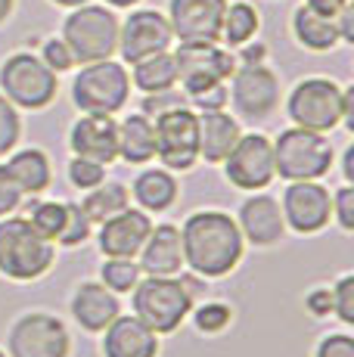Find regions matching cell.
Wrapping results in <instances>:
<instances>
[{
    "label": "cell",
    "instance_id": "1",
    "mask_svg": "<svg viewBox=\"0 0 354 357\" xmlns=\"http://www.w3.org/2000/svg\"><path fill=\"white\" fill-rule=\"evenodd\" d=\"M183 264H190L199 277H224L243 258L240 224L224 211H196L180 230Z\"/></svg>",
    "mask_w": 354,
    "mask_h": 357
},
{
    "label": "cell",
    "instance_id": "2",
    "mask_svg": "<svg viewBox=\"0 0 354 357\" xmlns=\"http://www.w3.org/2000/svg\"><path fill=\"white\" fill-rule=\"evenodd\" d=\"M118 16L112 6L84 3L75 6L63 22V40L72 50L75 63H100V59H112L118 50Z\"/></svg>",
    "mask_w": 354,
    "mask_h": 357
},
{
    "label": "cell",
    "instance_id": "3",
    "mask_svg": "<svg viewBox=\"0 0 354 357\" xmlns=\"http://www.w3.org/2000/svg\"><path fill=\"white\" fill-rule=\"evenodd\" d=\"M53 264V243L38 236L29 218H3L0 221V273L19 283L38 280Z\"/></svg>",
    "mask_w": 354,
    "mask_h": 357
},
{
    "label": "cell",
    "instance_id": "4",
    "mask_svg": "<svg viewBox=\"0 0 354 357\" xmlns=\"http://www.w3.org/2000/svg\"><path fill=\"white\" fill-rule=\"evenodd\" d=\"M134 314L153 329L155 335L174 333L193 311V295L174 277H146L134 286Z\"/></svg>",
    "mask_w": 354,
    "mask_h": 357
},
{
    "label": "cell",
    "instance_id": "5",
    "mask_svg": "<svg viewBox=\"0 0 354 357\" xmlns=\"http://www.w3.org/2000/svg\"><path fill=\"white\" fill-rule=\"evenodd\" d=\"M131 97V75L115 59L87 63L72 81V100L81 112L115 115Z\"/></svg>",
    "mask_w": 354,
    "mask_h": 357
},
{
    "label": "cell",
    "instance_id": "6",
    "mask_svg": "<svg viewBox=\"0 0 354 357\" xmlns=\"http://www.w3.org/2000/svg\"><path fill=\"white\" fill-rule=\"evenodd\" d=\"M332 168V143L317 130L289 128L274 140V171L286 181H317Z\"/></svg>",
    "mask_w": 354,
    "mask_h": 357
},
{
    "label": "cell",
    "instance_id": "7",
    "mask_svg": "<svg viewBox=\"0 0 354 357\" xmlns=\"http://www.w3.org/2000/svg\"><path fill=\"white\" fill-rule=\"evenodd\" d=\"M0 87L3 97L13 106L22 109H44L56 100L59 81L56 72L35 53H13L3 66H0Z\"/></svg>",
    "mask_w": 354,
    "mask_h": 357
},
{
    "label": "cell",
    "instance_id": "8",
    "mask_svg": "<svg viewBox=\"0 0 354 357\" xmlns=\"http://www.w3.org/2000/svg\"><path fill=\"white\" fill-rule=\"evenodd\" d=\"M286 112L295 121V128L326 134L345 115V87H339L332 78H305L292 87Z\"/></svg>",
    "mask_w": 354,
    "mask_h": 357
},
{
    "label": "cell",
    "instance_id": "9",
    "mask_svg": "<svg viewBox=\"0 0 354 357\" xmlns=\"http://www.w3.org/2000/svg\"><path fill=\"white\" fill-rule=\"evenodd\" d=\"M174 66L183 93L193 97L206 87L224 84L236 72V56L230 50H221L217 44H208V40H187L174 50Z\"/></svg>",
    "mask_w": 354,
    "mask_h": 357
},
{
    "label": "cell",
    "instance_id": "10",
    "mask_svg": "<svg viewBox=\"0 0 354 357\" xmlns=\"http://www.w3.org/2000/svg\"><path fill=\"white\" fill-rule=\"evenodd\" d=\"M155 155L171 171H190L199 159V121L190 106L155 115Z\"/></svg>",
    "mask_w": 354,
    "mask_h": 357
},
{
    "label": "cell",
    "instance_id": "11",
    "mask_svg": "<svg viewBox=\"0 0 354 357\" xmlns=\"http://www.w3.org/2000/svg\"><path fill=\"white\" fill-rule=\"evenodd\" d=\"M230 100L233 109L246 121H268L280 106V78L270 72L264 63L255 66H236V72L230 75Z\"/></svg>",
    "mask_w": 354,
    "mask_h": 357
},
{
    "label": "cell",
    "instance_id": "12",
    "mask_svg": "<svg viewBox=\"0 0 354 357\" xmlns=\"http://www.w3.org/2000/svg\"><path fill=\"white\" fill-rule=\"evenodd\" d=\"M69 329L53 314H25L10 329V357H69Z\"/></svg>",
    "mask_w": 354,
    "mask_h": 357
},
{
    "label": "cell",
    "instance_id": "13",
    "mask_svg": "<svg viewBox=\"0 0 354 357\" xmlns=\"http://www.w3.org/2000/svg\"><path fill=\"white\" fill-rule=\"evenodd\" d=\"M224 174L240 190H264L277 177L274 143L264 134H240L236 146L224 159Z\"/></svg>",
    "mask_w": 354,
    "mask_h": 357
},
{
    "label": "cell",
    "instance_id": "14",
    "mask_svg": "<svg viewBox=\"0 0 354 357\" xmlns=\"http://www.w3.org/2000/svg\"><path fill=\"white\" fill-rule=\"evenodd\" d=\"M174 40L168 16H162L159 10H134L125 19V25H118V53L125 63H137L143 56L168 50Z\"/></svg>",
    "mask_w": 354,
    "mask_h": 357
},
{
    "label": "cell",
    "instance_id": "15",
    "mask_svg": "<svg viewBox=\"0 0 354 357\" xmlns=\"http://www.w3.org/2000/svg\"><path fill=\"white\" fill-rule=\"evenodd\" d=\"M227 0H171L168 3V25L180 44L187 40H221V22Z\"/></svg>",
    "mask_w": 354,
    "mask_h": 357
},
{
    "label": "cell",
    "instance_id": "16",
    "mask_svg": "<svg viewBox=\"0 0 354 357\" xmlns=\"http://www.w3.org/2000/svg\"><path fill=\"white\" fill-rule=\"evenodd\" d=\"M332 199L317 181H292L283 193V221L295 233H317L330 224Z\"/></svg>",
    "mask_w": 354,
    "mask_h": 357
},
{
    "label": "cell",
    "instance_id": "17",
    "mask_svg": "<svg viewBox=\"0 0 354 357\" xmlns=\"http://www.w3.org/2000/svg\"><path fill=\"white\" fill-rule=\"evenodd\" d=\"M69 146L75 155H84V159L109 165L118 159V125H115L112 115L84 112V119H78L72 125Z\"/></svg>",
    "mask_w": 354,
    "mask_h": 357
},
{
    "label": "cell",
    "instance_id": "18",
    "mask_svg": "<svg viewBox=\"0 0 354 357\" xmlns=\"http://www.w3.org/2000/svg\"><path fill=\"white\" fill-rule=\"evenodd\" d=\"M153 221L140 208H125L100 227V252L106 258H134L146 243Z\"/></svg>",
    "mask_w": 354,
    "mask_h": 357
},
{
    "label": "cell",
    "instance_id": "19",
    "mask_svg": "<svg viewBox=\"0 0 354 357\" xmlns=\"http://www.w3.org/2000/svg\"><path fill=\"white\" fill-rule=\"evenodd\" d=\"M137 255H140V271L146 277H174V273H180V267H183L180 230L174 224L153 227Z\"/></svg>",
    "mask_w": 354,
    "mask_h": 357
},
{
    "label": "cell",
    "instance_id": "20",
    "mask_svg": "<svg viewBox=\"0 0 354 357\" xmlns=\"http://www.w3.org/2000/svg\"><path fill=\"white\" fill-rule=\"evenodd\" d=\"M283 208L270 196H252L240 208V233L252 245H274L283 239Z\"/></svg>",
    "mask_w": 354,
    "mask_h": 357
},
{
    "label": "cell",
    "instance_id": "21",
    "mask_svg": "<svg viewBox=\"0 0 354 357\" xmlns=\"http://www.w3.org/2000/svg\"><path fill=\"white\" fill-rule=\"evenodd\" d=\"M103 354L106 357H155L159 354V339L143 320L134 317H115L106 326L103 339Z\"/></svg>",
    "mask_w": 354,
    "mask_h": 357
},
{
    "label": "cell",
    "instance_id": "22",
    "mask_svg": "<svg viewBox=\"0 0 354 357\" xmlns=\"http://www.w3.org/2000/svg\"><path fill=\"white\" fill-rule=\"evenodd\" d=\"M72 314L78 326H84L87 333H103L121 314V307L115 292L106 289L103 283H81L72 295Z\"/></svg>",
    "mask_w": 354,
    "mask_h": 357
},
{
    "label": "cell",
    "instance_id": "23",
    "mask_svg": "<svg viewBox=\"0 0 354 357\" xmlns=\"http://www.w3.org/2000/svg\"><path fill=\"white\" fill-rule=\"evenodd\" d=\"M196 121H199V155L206 162H224L243 134L240 121H236L233 115H227L224 109L199 112Z\"/></svg>",
    "mask_w": 354,
    "mask_h": 357
},
{
    "label": "cell",
    "instance_id": "24",
    "mask_svg": "<svg viewBox=\"0 0 354 357\" xmlns=\"http://www.w3.org/2000/svg\"><path fill=\"white\" fill-rule=\"evenodd\" d=\"M292 34H295V40L305 50H314V53H326L339 44L336 19L317 16V13L308 10L305 3L292 13Z\"/></svg>",
    "mask_w": 354,
    "mask_h": 357
},
{
    "label": "cell",
    "instance_id": "25",
    "mask_svg": "<svg viewBox=\"0 0 354 357\" xmlns=\"http://www.w3.org/2000/svg\"><path fill=\"white\" fill-rule=\"evenodd\" d=\"M118 155L128 165H143L155 155V130L146 115H128L118 125Z\"/></svg>",
    "mask_w": 354,
    "mask_h": 357
},
{
    "label": "cell",
    "instance_id": "26",
    "mask_svg": "<svg viewBox=\"0 0 354 357\" xmlns=\"http://www.w3.org/2000/svg\"><path fill=\"white\" fill-rule=\"evenodd\" d=\"M6 171L16 181V187L29 196H38L50 187V159L40 149H22L6 162Z\"/></svg>",
    "mask_w": 354,
    "mask_h": 357
},
{
    "label": "cell",
    "instance_id": "27",
    "mask_svg": "<svg viewBox=\"0 0 354 357\" xmlns=\"http://www.w3.org/2000/svg\"><path fill=\"white\" fill-rule=\"evenodd\" d=\"M134 199L140 202L143 211H165L177 199V181L168 171L149 168L134 181Z\"/></svg>",
    "mask_w": 354,
    "mask_h": 357
},
{
    "label": "cell",
    "instance_id": "28",
    "mask_svg": "<svg viewBox=\"0 0 354 357\" xmlns=\"http://www.w3.org/2000/svg\"><path fill=\"white\" fill-rule=\"evenodd\" d=\"M134 66V87L143 93H155V91H168V87L177 84V66H174V53L162 50L153 53V56H143Z\"/></svg>",
    "mask_w": 354,
    "mask_h": 357
},
{
    "label": "cell",
    "instance_id": "29",
    "mask_svg": "<svg viewBox=\"0 0 354 357\" xmlns=\"http://www.w3.org/2000/svg\"><path fill=\"white\" fill-rule=\"evenodd\" d=\"M261 29V16L258 10L246 0L227 3L224 10V22H221V38L227 40V47H243L246 40H252Z\"/></svg>",
    "mask_w": 354,
    "mask_h": 357
},
{
    "label": "cell",
    "instance_id": "30",
    "mask_svg": "<svg viewBox=\"0 0 354 357\" xmlns=\"http://www.w3.org/2000/svg\"><path fill=\"white\" fill-rule=\"evenodd\" d=\"M128 202H131V199H128V190L121 187V183H97V187L87 193L84 202H81V211L87 215L91 224H103L112 215L125 211Z\"/></svg>",
    "mask_w": 354,
    "mask_h": 357
},
{
    "label": "cell",
    "instance_id": "31",
    "mask_svg": "<svg viewBox=\"0 0 354 357\" xmlns=\"http://www.w3.org/2000/svg\"><path fill=\"white\" fill-rule=\"evenodd\" d=\"M29 224L53 243L66 224V202H29Z\"/></svg>",
    "mask_w": 354,
    "mask_h": 357
},
{
    "label": "cell",
    "instance_id": "32",
    "mask_svg": "<svg viewBox=\"0 0 354 357\" xmlns=\"http://www.w3.org/2000/svg\"><path fill=\"white\" fill-rule=\"evenodd\" d=\"M103 286L112 292H131L140 280V264H134V258H109L100 271Z\"/></svg>",
    "mask_w": 354,
    "mask_h": 357
},
{
    "label": "cell",
    "instance_id": "33",
    "mask_svg": "<svg viewBox=\"0 0 354 357\" xmlns=\"http://www.w3.org/2000/svg\"><path fill=\"white\" fill-rule=\"evenodd\" d=\"M91 236V221H87V215L81 211V205H75V202H66V224H63V230H59V236H56V243L59 245H81L84 239Z\"/></svg>",
    "mask_w": 354,
    "mask_h": 357
},
{
    "label": "cell",
    "instance_id": "34",
    "mask_svg": "<svg viewBox=\"0 0 354 357\" xmlns=\"http://www.w3.org/2000/svg\"><path fill=\"white\" fill-rule=\"evenodd\" d=\"M193 320H196V329H199V333H221V329L230 326L233 311H230L227 305H221V301H206L202 307H196Z\"/></svg>",
    "mask_w": 354,
    "mask_h": 357
},
{
    "label": "cell",
    "instance_id": "35",
    "mask_svg": "<svg viewBox=\"0 0 354 357\" xmlns=\"http://www.w3.org/2000/svg\"><path fill=\"white\" fill-rule=\"evenodd\" d=\"M19 134H22V121H19L16 106L0 93V155H6L13 146H16Z\"/></svg>",
    "mask_w": 354,
    "mask_h": 357
},
{
    "label": "cell",
    "instance_id": "36",
    "mask_svg": "<svg viewBox=\"0 0 354 357\" xmlns=\"http://www.w3.org/2000/svg\"><path fill=\"white\" fill-rule=\"evenodd\" d=\"M103 177H106V168L100 162L84 159V155H75L69 162V181L78 190H93L97 183H103Z\"/></svg>",
    "mask_w": 354,
    "mask_h": 357
},
{
    "label": "cell",
    "instance_id": "37",
    "mask_svg": "<svg viewBox=\"0 0 354 357\" xmlns=\"http://www.w3.org/2000/svg\"><path fill=\"white\" fill-rule=\"evenodd\" d=\"M332 311L339 314L342 324H354V273H345L332 289Z\"/></svg>",
    "mask_w": 354,
    "mask_h": 357
},
{
    "label": "cell",
    "instance_id": "38",
    "mask_svg": "<svg viewBox=\"0 0 354 357\" xmlns=\"http://www.w3.org/2000/svg\"><path fill=\"white\" fill-rule=\"evenodd\" d=\"M177 106H187V93H177L174 87H168V91L146 93V100H143V115L155 119V115L168 112V109H177Z\"/></svg>",
    "mask_w": 354,
    "mask_h": 357
},
{
    "label": "cell",
    "instance_id": "39",
    "mask_svg": "<svg viewBox=\"0 0 354 357\" xmlns=\"http://www.w3.org/2000/svg\"><path fill=\"white\" fill-rule=\"evenodd\" d=\"M40 59H44L47 66L53 68V72H69V68L75 66V56H72V50L66 47V40L63 38H50L44 44V50H40Z\"/></svg>",
    "mask_w": 354,
    "mask_h": 357
},
{
    "label": "cell",
    "instance_id": "40",
    "mask_svg": "<svg viewBox=\"0 0 354 357\" xmlns=\"http://www.w3.org/2000/svg\"><path fill=\"white\" fill-rule=\"evenodd\" d=\"M19 202H22V190H19L16 181L10 177L6 165H0V218L13 215V211L19 208Z\"/></svg>",
    "mask_w": 354,
    "mask_h": 357
},
{
    "label": "cell",
    "instance_id": "41",
    "mask_svg": "<svg viewBox=\"0 0 354 357\" xmlns=\"http://www.w3.org/2000/svg\"><path fill=\"white\" fill-rule=\"evenodd\" d=\"M187 100L193 102L199 112H208V109H224L227 106L230 93H227V84H215V87H206V91L193 93V97H187Z\"/></svg>",
    "mask_w": 354,
    "mask_h": 357
},
{
    "label": "cell",
    "instance_id": "42",
    "mask_svg": "<svg viewBox=\"0 0 354 357\" xmlns=\"http://www.w3.org/2000/svg\"><path fill=\"white\" fill-rule=\"evenodd\" d=\"M332 215L339 218L342 230H354V187H342L332 196Z\"/></svg>",
    "mask_w": 354,
    "mask_h": 357
},
{
    "label": "cell",
    "instance_id": "43",
    "mask_svg": "<svg viewBox=\"0 0 354 357\" xmlns=\"http://www.w3.org/2000/svg\"><path fill=\"white\" fill-rule=\"evenodd\" d=\"M317 357H354V339L345 333L326 335L317 348Z\"/></svg>",
    "mask_w": 354,
    "mask_h": 357
},
{
    "label": "cell",
    "instance_id": "44",
    "mask_svg": "<svg viewBox=\"0 0 354 357\" xmlns=\"http://www.w3.org/2000/svg\"><path fill=\"white\" fill-rule=\"evenodd\" d=\"M305 305H308V311L314 314V317H323V314L332 311V292L330 289H314L305 298Z\"/></svg>",
    "mask_w": 354,
    "mask_h": 357
},
{
    "label": "cell",
    "instance_id": "45",
    "mask_svg": "<svg viewBox=\"0 0 354 357\" xmlns=\"http://www.w3.org/2000/svg\"><path fill=\"white\" fill-rule=\"evenodd\" d=\"M348 3H351V0H305V6H308V10H314L317 16H326V19H336Z\"/></svg>",
    "mask_w": 354,
    "mask_h": 357
},
{
    "label": "cell",
    "instance_id": "46",
    "mask_svg": "<svg viewBox=\"0 0 354 357\" xmlns=\"http://www.w3.org/2000/svg\"><path fill=\"white\" fill-rule=\"evenodd\" d=\"M336 29H339V40H345V44H354V3H348L336 16Z\"/></svg>",
    "mask_w": 354,
    "mask_h": 357
},
{
    "label": "cell",
    "instance_id": "47",
    "mask_svg": "<svg viewBox=\"0 0 354 357\" xmlns=\"http://www.w3.org/2000/svg\"><path fill=\"white\" fill-rule=\"evenodd\" d=\"M264 53H268V47L264 44H243V53H240V59H243V66H255V63H264Z\"/></svg>",
    "mask_w": 354,
    "mask_h": 357
},
{
    "label": "cell",
    "instance_id": "48",
    "mask_svg": "<svg viewBox=\"0 0 354 357\" xmlns=\"http://www.w3.org/2000/svg\"><path fill=\"white\" fill-rule=\"evenodd\" d=\"M345 181H354V149L348 146V149H345Z\"/></svg>",
    "mask_w": 354,
    "mask_h": 357
},
{
    "label": "cell",
    "instance_id": "49",
    "mask_svg": "<svg viewBox=\"0 0 354 357\" xmlns=\"http://www.w3.org/2000/svg\"><path fill=\"white\" fill-rule=\"evenodd\" d=\"M13 3H16V0H0V22H6V19H10Z\"/></svg>",
    "mask_w": 354,
    "mask_h": 357
},
{
    "label": "cell",
    "instance_id": "50",
    "mask_svg": "<svg viewBox=\"0 0 354 357\" xmlns=\"http://www.w3.org/2000/svg\"><path fill=\"white\" fill-rule=\"evenodd\" d=\"M106 6H121V10H131V6H137L140 0H103Z\"/></svg>",
    "mask_w": 354,
    "mask_h": 357
},
{
    "label": "cell",
    "instance_id": "51",
    "mask_svg": "<svg viewBox=\"0 0 354 357\" xmlns=\"http://www.w3.org/2000/svg\"><path fill=\"white\" fill-rule=\"evenodd\" d=\"M56 6H69V10H75V6H84V3H91V0H53Z\"/></svg>",
    "mask_w": 354,
    "mask_h": 357
},
{
    "label": "cell",
    "instance_id": "52",
    "mask_svg": "<svg viewBox=\"0 0 354 357\" xmlns=\"http://www.w3.org/2000/svg\"><path fill=\"white\" fill-rule=\"evenodd\" d=\"M0 357H6V354H3V351H0Z\"/></svg>",
    "mask_w": 354,
    "mask_h": 357
}]
</instances>
